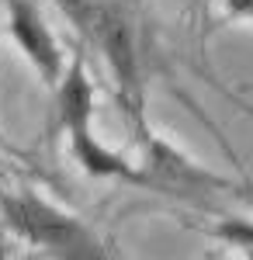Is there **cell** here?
Segmentation results:
<instances>
[{
    "mask_svg": "<svg viewBox=\"0 0 253 260\" xmlns=\"http://www.w3.org/2000/svg\"><path fill=\"white\" fill-rule=\"evenodd\" d=\"M229 4V11L239 14V18H253V0H226Z\"/></svg>",
    "mask_w": 253,
    "mask_h": 260,
    "instance_id": "52a82bcc",
    "label": "cell"
},
{
    "mask_svg": "<svg viewBox=\"0 0 253 260\" xmlns=\"http://www.w3.org/2000/svg\"><path fill=\"white\" fill-rule=\"evenodd\" d=\"M215 236L233 246H243L246 253H253V222H243V219H229L222 225H215Z\"/></svg>",
    "mask_w": 253,
    "mask_h": 260,
    "instance_id": "8992f818",
    "label": "cell"
},
{
    "mask_svg": "<svg viewBox=\"0 0 253 260\" xmlns=\"http://www.w3.org/2000/svg\"><path fill=\"white\" fill-rule=\"evenodd\" d=\"M7 11H11V31H14L18 45L28 52V59L35 62L42 80L49 83V87H56L62 59H59V45H56V39L49 35L39 7H35L31 0H7Z\"/></svg>",
    "mask_w": 253,
    "mask_h": 260,
    "instance_id": "277c9868",
    "label": "cell"
},
{
    "mask_svg": "<svg viewBox=\"0 0 253 260\" xmlns=\"http://www.w3.org/2000/svg\"><path fill=\"white\" fill-rule=\"evenodd\" d=\"M66 132H70L73 153H77L80 167H83L87 174H94V177H132V174H136V170L121 160L118 153L104 149V146H101V142L90 136V118L66 125Z\"/></svg>",
    "mask_w": 253,
    "mask_h": 260,
    "instance_id": "5b68a950",
    "label": "cell"
},
{
    "mask_svg": "<svg viewBox=\"0 0 253 260\" xmlns=\"http://www.w3.org/2000/svg\"><path fill=\"white\" fill-rule=\"evenodd\" d=\"M132 180L139 184H149L163 194H174V198H187V201H208L218 191H229L233 184L222 177H215L212 170L191 163L187 156H180L174 146L160 139H149V156H146V170L132 174Z\"/></svg>",
    "mask_w": 253,
    "mask_h": 260,
    "instance_id": "7a4b0ae2",
    "label": "cell"
},
{
    "mask_svg": "<svg viewBox=\"0 0 253 260\" xmlns=\"http://www.w3.org/2000/svg\"><path fill=\"white\" fill-rule=\"evenodd\" d=\"M0 205H4L7 225L28 243L45 246L59 257H104L98 240L73 215L52 208L49 201L35 198V194H18V198H4Z\"/></svg>",
    "mask_w": 253,
    "mask_h": 260,
    "instance_id": "6da1fadb",
    "label": "cell"
},
{
    "mask_svg": "<svg viewBox=\"0 0 253 260\" xmlns=\"http://www.w3.org/2000/svg\"><path fill=\"white\" fill-rule=\"evenodd\" d=\"M66 11L80 21V28L98 42V49L104 52V59L111 62L121 90L132 98L136 94V42L129 24L118 18L111 7L101 4H87V0H66Z\"/></svg>",
    "mask_w": 253,
    "mask_h": 260,
    "instance_id": "3957f363",
    "label": "cell"
}]
</instances>
